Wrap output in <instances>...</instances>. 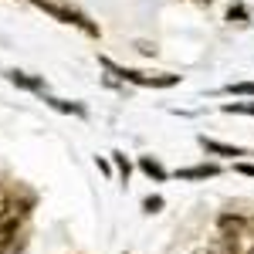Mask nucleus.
<instances>
[{
  "mask_svg": "<svg viewBox=\"0 0 254 254\" xmlns=\"http://www.w3.org/2000/svg\"><path fill=\"white\" fill-rule=\"evenodd\" d=\"M34 7H38V10H44L48 17L61 20V24H75V27H81L88 38H98V24H92V20L85 17L81 10L68 7V3H58V0H34Z\"/></svg>",
  "mask_w": 254,
  "mask_h": 254,
  "instance_id": "f257e3e1",
  "label": "nucleus"
},
{
  "mask_svg": "<svg viewBox=\"0 0 254 254\" xmlns=\"http://www.w3.org/2000/svg\"><path fill=\"white\" fill-rule=\"evenodd\" d=\"M102 68H109L119 81H132V85H142V88H170L180 81V75H142V71H132V68H122L112 58H98Z\"/></svg>",
  "mask_w": 254,
  "mask_h": 254,
  "instance_id": "f03ea898",
  "label": "nucleus"
},
{
  "mask_svg": "<svg viewBox=\"0 0 254 254\" xmlns=\"http://www.w3.org/2000/svg\"><path fill=\"white\" fill-rule=\"evenodd\" d=\"M207 254H234V251H227V248H214V251H207Z\"/></svg>",
  "mask_w": 254,
  "mask_h": 254,
  "instance_id": "4468645a",
  "label": "nucleus"
},
{
  "mask_svg": "<svg viewBox=\"0 0 254 254\" xmlns=\"http://www.w3.org/2000/svg\"><path fill=\"white\" fill-rule=\"evenodd\" d=\"M227 20H231V24H248V10H244V7H231V10H227Z\"/></svg>",
  "mask_w": 254,
  "mask_h": 254,
  "instance_id": "9b49d317",
  "label": "nucleus"
},
{
  "mask_svg": "<svg viewBox=\"0 0 254 254\" xmlns=\"http://www.w3.org/2000/svg\"><path fill=\"white\" fill-rule=\"evenodd\" d=\"M217 173H220L217 163H200V166H187V170H180L176 176L190 183V180H210V176H217Z\"/></svg>",
  "mask_w": 254,
  "mask_h": 254,
  "instance_id": "7ed1b4c3",
  "label": "nucleus"
},
{
  "mask_svg": "<svg viewBox=\"0 0 254 254\" xmlns=\"http://www.w3.org/2000/svg\"><path fill=\"white\" fill-rule=\"evenodd\" d=\"M10 81H14V85H20V88H27V92L44 95V81H41V78H31L27 71H10Z\"/></svg>",
  "mask_w": 254,
  "mask_h": 254,
  "instance_id": "423d86ee",
  "label": "nucleus"
},
{
  "mask_svg": "<svg viewBox=\"0 0 254 254\" xmlns=\"http://www.w3.org/2000/svg\"><path fill=\"white\" fill-rule=\"evenodd\" d=\"M142 207H146V214H159L163 210V196H146Z\"/></svg>",
  "mask_w": 254,
  "mask_h": 254,
  "instance_id": "f8f14e48",
  "label": "nucleus"
},
{
  "mask_svg": "<svg viewBox=\"0 0 254 254\" xmlns=\"http://www.w3.org/2000/svg\"><path fill=\"white\" fill-rule=\"evenodd\" d=\"M227 92H234V95H254V81H237V85H227Z\"/></svg>",
  "mask_w": 254,
  "mask_h": 254,
  "instance_id": "9d476101",
  "label": "nucleus"
},
{
  "mask_svg": "<svg viewBox=\"0 0 254 254\" xmlns=\"http://www.w3.org/2000/svg\"><path fill=\"white\" fill-rule=\"evenodd\" d=\"M139 170L149 176V180H156V183H163V180L170 176V173H166V166H163L159 159H153V156H139Z\"/></svg>",
  "mask_w": 254,
  "mask_h": 254,
  "instance_id": "39448f33",
  "label": "nucleus"
},
{
  "mask_svg": "<svg viewBox=\"0 0 254 254\" xmlns=\"http://www.w3.org/2000/svg\"><path fill=\"white\" fill-rule=\"evenodd\" d=\"M224 112H241V116H254V102H248V105H244V102H227V105H224Z\"/></svg>",
  "mask_w": 254,
  "mask_h": 254,
  "instance_id": "1a4fd4ad",
  "label": "nucleus"
},
{
  "mask_svg": "<svg viewBox=\"0 0 254 254\" xmlns=\"http://www.w3.org/2000/svg\"><path fill=\"white\" fill-rule=\"evenodd\" d=\"M234 170H237V173H244V176H254V166H251V163H237Z\"/></svg>",
  "mask_w": 254,
  "mask_h": 254,
  "instance_id": "ddd939ff",
  "label": "nucleus"
},
{
  "mask_svg": "<svg viewBox=\"0 0 254 254\" xmlns=\"http://www.w3.org/2000/svg\"><path fill=\"white\" fill-rule=\"evenodd\" d=\"M200 146L207 149V153H214V156H244L248 149H241V146H227V142H217V139H207L200 136Z\"/></svg>",
  "mask_w": 254,
  "mask_h": 254,
  "instance_id": "20e7f679",
  "label": "nucleus"
},
{
  "mask_svg": "<svg viewBox=\"0 0 254 254\" xmlns=\"http://www.w3.org/2000/svg\"><path fill=\"white\" fill-rule=\"evenodd\" d=\"M51 109H58V112H68V116H85V105H78V102H64V98H44Z\"/></svg>",
  "mask_w": 254,
  "mask_h": 254,
  "instance_id": "0eeeda50",
  "label": "nucleus"
},
{
  "mask_svg": "<svg viewBox=\"0 0 254 254\" xmlns=\"http://www.w3.org/2000/svg\"><path fill=\"white\" fill-rule=\"evenodd\" d=\"M112 159H116V170H119V176L129 183V173H132V163L126 159V153H112Z\"/></svg>",
  "mask_w": 254,
  "mask_h": 254,
  "instance_id": "6e6552de",
  "label": "nucleus"
}]
</instances>
